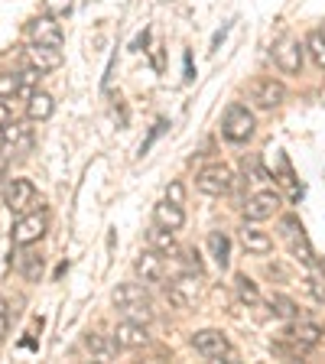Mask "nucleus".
I'll return each instance as SVG.
<instances>
[{
	"label": "nucleus",
	"instance_id": "1",
	"mask_svg": "<svg viewBox=\"0 0 325 364\" xmlns=\"http://www.w3.org/2000/svg\"><path fill=\"white\" fill-rule=\"evenodd\" d=\"M114 306L121 309L124 318H134V322H153V303L150 293H146L144 283H124V287L114 289Z\"/></svg>",
	"mask_w": 325,
	"mask_h": 364
},
{
	"label": "nucleus",
	"instance_id": "2",
	"mask_svg": "<svg viewBox=\"0 0 325 364\" xmlns=\"http://www.w3.org/2000/svg\"><path fill=\"white\" fill-rule=\"evenodd\" d=\"M254 114L247 111L244 105H231L225 111V121H221V134H225V140H231V144H247L250 136H254Z\"/></svg>",
	"mask_w": 325,
	"mask_h": 364
},
{
	"label": "nucleus",
	"instance_id": "3",
	"mask_svg": "<svg viewBox=\"0 0 325 364\" xmlns=\"http://www.w3.org/2000/svg\"><path fill=\"white\" fill-rule=\"evenodd\" d=\"M231 186H235V173H231V166H225V163H212V166H205L202 173L196 176V189L212 198L228 196Z\"/></svg>",
	"mask_w": 325,
	"mask_h": 364
},
{
	"label": "nucleus",
	"instance_id": "4",
	"mask_svg": "<svg viewBox=\"0 0 325 364\" xmlns=\"http://www.w3.org/2000/svg\"><path fill=\"white\" fill-rule=\"evenodd\" d=\"M192 348H196L205 361H221V358L235 361V351H231L228 338L218 332V328H202V332H196L192 335Z\"/></svg>",
	"mask_w": 325,
	"mask_h": 364
},
{
	"label": "nucleus",
	"instance_id": "5",
	"mask_svg": "<svg viewBox=\"0 0 325 364\" xmlns=\"http://www.w3.org/2000/svg\"><path fill=\"white\" fill-rule=\"evenodd\" d=\"M250 101L260 107V111H273V107H280L287 101V88L283 82L277 78H257V82L250 85Z\"/></svg>",
	"mask_w": 325,
	"mask_h": 364
},
{
	"label": "nucleus",
	"instance_id": "6",
	"mask_svg": "<svg viewBox=\"0 0 325 364\" xmlns=\"http://www.w3.org/2000/svg\"><path fill=\"white\" fill-rule=\"evenodd\" d=\"M43 235H46V215L43 212L20 215V221L14 225V244L16 247H30V244H36Z\"/></svg>",
	"mask_w": 325,
	"mask_h": 364
},
{
	"label": "nucleus",
	"instance_id": "7",
	"mask_svg": "<svg viewBox=\"0 0 325 364\" xmlns=\"http://www.w3.org/2000/svg\"><path fill=\"white\" fill-rule=\"evenodd\" d=\"M303 53H306V46H299L296 39H283V43H277V49H273V62H277V68L287 72V75H299V72H303Z\"/></svg>",
	"mask_w": 325,
	"mask_h": 364
},
{
	"label": "nucleus",
	"instance_id": "8",
	"mask_svg": "<svg viewBox=\"0 0 325 364\" xmlns=\"http://www.w3.org/2000/svg\"><path fill=\"white\" fill-rule=\"evenodd\" d=\"M146 341H150V335H146V326H144V322L124 318V322H117V328H114V345H117V348L137 351V348H144Z\"/></svg>",
	"mask_w": 325,
	"mask_h": 364
},
{
	"label": "nucleus",
	"instance_id": "9",
	"mask_svg": "<svg viewBox=\"0 0 325 364\" xmlns=\"http://www.w3.org/2000/svg\"><path fill=\"white\" fill-rule=\"evenodd\" d=\"M36 205V186L30 179H14L7 186V208L14 215H26Z\"/></svg>",
	"mask_w": 325,
	"mask_h": 364
},
{
	"label": "nucleus",
	"instance_id": "10",
	"mask_svg": "<svg viewBox=\"0 0 325 364\" xmlns=\"http://www.w3.org/2000/svg\"><path fill=\"white\" fill-rule=\"evenodd\" d=\"M169 303L179 306V309H186V306H196L198 299V273H182V277H176L173 283H169Z\"/></svg>",
	"mask_w": 325,
	"mask_h": 364
},
{
	"label": "nucleus",
	"instance_id": "11",
	"mask_svg": "<svg viewBox=\"0 0 325 364\" xmlns=\"http://www.w3.org/2000/svg\"><path fill=\"white\" fill-rule=\"evenodd\" d=\"M280 208V196L277 192H257V196H250L244 202V218L247 221H267L277 215Z\"/></svg>",
	"mask_w": 325,
	"mask_h": 364
},
{
	"label": "nucleus",
	"instance_id": "12",
	"mask_svg": "<svg viewBox=\"0 0 325 364\" xmlns=\"http://www.w3.org/2000/svg\"><path fill=\"white\" fill-rule=\"evenodd\" d=\"M30 39L39 46H55V49H62V26L55 23V16H36V20L30 23Z\"/></svg>",
	"mask_w": 325,
	"mask_h": 364
},
{
	"label": "nucleus",
	"instance_id": "13",
	"mask_svg": "<svg viewBox=\"0 0 325 364\" xmlns=\"http://www.w3.org/2000/svg\"><path fill=\"white\" fill-rule=\"evenodd\" d=\"M134 270H137V277L144 283H159L163 280V273H166V264H163V254H156V250H144L140 257L134 260Z\"/></svg>",
	"mask_w": 325,
	"mask_h": 364
},
{
	"label": "nucleus",
	"instance_id": "14",
	"mask_svg": "<svg viewBox=\"0 0 325 364\" xmlns=\"http://www.w3.org/2000/svg\"><path fill=\"white\" fill-rule=\"evenodd\" d=\"M26 59H30V65L39 68V72H53V68L62 65V53L55 49V46H39V43H33L30 49H26Z\"/></svg>",
	"mask_w": 325,
	"mask_h": 364
},
{
	"label": "nucleus",
	"instance_id": "15",
	"mask_svg": "<svg viewBox=\"0 0 325 364\" xmlns=\"http://www.w3.org/2000/svg\"><path fill=\"white\" fill-rule=\"evenodd\" d=\"M153 221H156L159 228H169V231H179L182 225H186V212H182V205L176 202H159L153 205Z\"/></svg>",
	"mask_w": 325,
	"mask_h": 364
},
{
	"label": "nucleus",
	"instance_id": "16",
	"mask_svg": "<svg viewBox=\"0 0 325 364\" xmlns=\"http://www.w3.org/2000/svg\"><path fill=\"white\" fill-rule=\"evenodd\" d=\"M289 341H293L299 351H309V348H316L319 341H322V326H316V322H299V326H293L289 328Z\"/></svg>",
	"mask_w": 325,
	"mask_h": 364
},
{
	"label": "nucleus",
	"instance_id": "17",
	"mask_svg": "<svg viewBox=\"0 0 325 364\" xmlns=\"http://www.w3.org/2000/svg\"><path fill=\"white\" fill-rule=\"evenodd\" d=\"M241 244L250 250V254H260V257L273 250V237L267 235V231H260L257 225H244L241 228Z\"/></svg>",
	"mask_w": 325,
	"mask_h": 364
},
{
	"label": "nucleus",
	"instance_id": "18",
	"mask_svg": "<svg viewBox=\"0 0 325 364\" xmlns=\"http://www.w3.org/2000/svg\"><path fill=\"white\" fill-rule=\"evenodd\" d=\"M55 111V101L53 95H46V91H33L30 98H26V117L30 121H49Z\"/></svg>",
	"mask_w": 325,
	"mask_h": 364
},
{
	"label": "nucleus",
	"instance_id": "19",
	"mask_svg": "<svg viewBox=\"0 0 325 364\" xmlns=\"http://www.w3.org/2000/svg\"><path fill=\"white\" fill-rule=\"evenodd\" d=\"M208 250H212L215 264H218L221 270H225L228 260H231V241H228L225 231H212V235H208Z\"/></svg>",
	"mask_w": 325,
	"mask_h": 364
},
{
	"label": "nucleus",
	"instance_id": "20",
	"mask_svg": "<svg viewBox=\"0 0 325 364\" xmlns=\"http://www.w3.org/2000/svg\"><path fill=\"white\" fill-rule=\"evenodd\" d=\"M150 247L156 250V254H163V257H169V254H176V235L169 231V228L153 225V231H150Z\"/></svg>",
	"mask_w": 325,
	"mask_h": 364
},
{
	"label": "nucleus",
	"instance_id": "21",
	"mask_svg": "<svg viewBox=\"0 0 325 364\" xmlns=\"http://www.w3.org/2000/svg\"><path fill=\"white\" fill-rule=\"evenodd\" d=\"M306 53H309L312 65H316L319 72H325V33L312 30L309 36H306Z\"/></svg>",
	"mask_w": 325,
	"mask_h": 364
},
{
	"label": "nucleus",
	"instance_id": "22",
	"mask_svg": "<svg viewBox=\"0 0 325 364\" xmlns=\"http://www.w3.org/2000/svg\"><path fill=\"white\" fill-rule=\"evenodd\" d=\"M235 289H238V299H241V303H247V306L260 303V289H257V283L250 280L247 273H238L235 277Z\"/></svg>",
	"mask_w": 325,
	"mask_h": 364
},
{
	"label": "nucleus",
	"instance_id": "23",
	"mask_svg": "<svg viewBox=\"0 0 325 364\" xmlns=\"http://www.w3.org/2000/svg\"><path fill=\"white\" fill-rule=\"evenodd\" d=\"M267 309H270L277 318H296L299 316V306H296L293 299H287V296H280V293H273L270 299H267Z\"/></svg>",
	"mask_w": 325,
	"mask_h": 364
},
{
	"label": "nucleus",
	"instance_id": "24",
	"mask_svg": "<svg viewBox=\"0 0 325 364\" xmlns=\"http://www.w3.org/2000/svg\"><path fill=\"white\" fill-rule=\"evenodd\" d=\"M20 273L30 283H36L39 277H43V257H39V254H23L20 257Z\"/></svg>",
	"mask_w": 325,
	"mask_h": 364
},
{
	"label": "nucleus",
	"instance_id": "25",
	"mask_svg": "<svg viewBox=\"0 0 325 364\" xmlns=\"http://www.w3.org/2000/svg\"><path fill=\"white\" fill-rule=\"evenodd\" d=\"M39 78H43V72H39V68H23L20 72V91H16V95H20V98H30L33 91H36V85H39Z\"/></svg>",
	"mask_w": 325,
	"mask_h": 364
},
{
	"label": "nucleus",
	"instance_id": "26",
	"mask_svg": "<svg viewBox=\"0 0 325 364\" xmlns=\"http://www.w3.org/2000/svg\"><path fill=\"white\" fill-rule=\"evenodd\" d=\"M85 345H88V351H91V355H98L101 361H107V358L114 355V348L105 341V335H98V332H91L88 338H85Z\"/></svg>",
	"mask_w": 325,
	"mask_h": 364
},
{
	"label": "nucleus",
	"instance_id": "27",
	"mask_svg": "<svg viewBox=\"0 0 325 364\" xmlns=\"http://www.w3.org/2000/svg\"><path fill=\"white\" fill-rule=\"evenodd\" d=\"M20 91V72H0V98H14Z\"/></svg>",
	"mask_w": 325,
	"mask_h": 364
},
{
	"label": "nucleus",
	"instance_id": "28",
	"mask_svg": "<svg viewBox=\"0 0 325 364\" xmlns=\"http://www.w3.org/2000/svg\"><path fill=\"white\" fill-rule=\"evenodd\" d=\"M303 289L316 299V303H325V280L319 277V273H312V277H306L303 280Z\"/></svg>",
	"mask_w": 325,
	"mask_h": 364
},
{
	"label": "nucleus",
	"instance_id": "29",
	"mask_svg": "<svg viewBox=\"0 0 325 364\" xmlns=\"http://www.w3.org/2000/svg\"><path fill=\"white\" fill-rule=\"evenodd\" d=\"M43 4H46V14L55 16V20H59V16H65L68 10H72V0H43Z\"/></svg>",
	"mask_w": 325,
	"mask_h": 364
},
{
	"label": "nucleus",
	"instance_id": "30",
	"mask_svg": "<svg viewBox=\"0 0 325 364\" xmlns=\"http://www.w3.org/2000/svg\"><path fill=\"white\" fill-rule=\"evenodd\" d=\"M166 198L176 205L186 202V189H182V182H169V189H166Z\"/></svg>",
	"mask_w": 325,
	"mask_h": 364
},
{
	"label": "nucleus",
	"instance_id": "31",
	"mask_svg": "<svg viewBox=\"0 0 325 364\" xmlns=\"http://www.w3.org/2000/svg\"><path fill=\"white\" fill-rule=\"evenodd\" d=\"M7 328H10V306H7V299L0 296V338L7 335Z\"/></svg>",
	"mask_w": 325,
	"mask_h": 364
},
{
	"label": "nucleus",
	"instance_id": "32",
	"mask_svg": "<svg viewBox=\"0 0 325 364\" xmlns=\"http://www.w3.org/2000/svg\"><path fill=\"white\" fill-rule=\"evenodd\" d=\"M186 267H189V273H198V277H202V260H198V250H186Z\"/></svg>",
	"mask_w": 325,
	"mask_h": 364
},
{
	"label": "nucleus",
	"instance_id": "33",
	"mask_svg": "<svg viewBox=\"0 0 325 364\" xmlns=\"http://www.w3.org/2000/svg\"><path fill=\"white\" fill-rule=\"evenodd\" d=\"M10 121H14V107H10V101H0V127H7Z\"/></svg>",
	"mask_w": 325,
	"mask_h": 364
},
{
	"label": "nucleus",
	"instance_id": "34",
	"mask_svg": "<svg viewBox=\"0 0 325 364\" xmlns=\"http://www.w3.org/2000/svg\"><path fill=\"white\" fill-rule=\"evenodd\" d=\"M150 43V33H144V36H137V43H134V49H144V46Z\"/></svg>",
	"mask_w": 325,
	"mask_h": 364
},
{
	"label": "nucleus",
	"instance_id": "35",
	"mask_svg": "<svg viewBox=\"0 0 325 364\" xmlns=\"http://www.w3.org/2000/svg\"><path fill=\"white\" fill-rule=\"evenodd\" d=\"M0 146H4V136H0Z\"/></svg>",
	"mask_w": 325,
	"mask_h": 364
}]
</instances>
